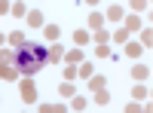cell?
Segmentation results:
<instances>
[{
    "mask_svg": "<svg viewBox=\"0 0 153 113\" xmlns=\"http://www.w3.org/2000/svg\"><path fill=\"white\" fill-rule=\"evenodd\" d=\"M49 61V52L43 46H34V43H22L19 52H16V64H19V73L31 77V73L43 70V64Z\"/></svg>",
    "mask_w": 153,
    "mask_h": 113,
    "instance_id": "1",
    "label": "cell"
},
{
    "mask_svg": "<svg viewBox=\"0 0 153 113\" xmlns=\"http://www.w3.org/2000/svg\"><path fill=\"white\" fill-rule=\"evenodd\" d=\"M0 77L3 80H16L19 77V64H16V52H9V49H0Z\"/></svg>",
    "mask_w": 153,
    "mask_h": 113,
    "instance_id": "2",
    "label": "cell"
},
{
    "mask_svg": "<svg viewBox=\"0 0 153 113\" xmlns=\"http://www.w3.org/2000/svg\"><path fill=\"white\" fill-rule=\"evenodd\" d=\"M19 89H22V98H25V104H31L34 98H37V86H34L31 80H25V83L19 86Z\"/></svg>",
    "mask_w": 153,
    "mask_h": 113,
    "instance_id": "3",
    "label": "cell"
},
{
    "mask_svg": "<svg viewBox=\"0 0 153 113\" xmlns=\"http://www.w3.org/2000/svg\"><path fill=\"white\" fill-rule=\"evenodd\" d=\"M132 73H135V80H147V77H150V70H147L144 64H135V70H132Z\"/></svg>",
    "mask_w": 153,
    "mask_h": 113,
    "instance_id": "4",
    "label": "cell"
},
{
    "mask_svg": "<svg viewBox=\"0 0 153 113\" xmlns=\"http://www.w3.org/2000/svg\"><path fill=\"white\" fill-rule=\"evenodd\" d=\"M89 24H92V28L98 31L101 24H104V16H98V12H92V16H89Z\"/></svg>",
    "mask_w": 153,
    "mask_h": 113,
    "instance_id": "5",
    "label": "cell"
},
{
    "mask_svg": "<svg viewBox=\"0 0 153 113\" xmlns=\"http://www.w3.org/2000/svg\"><path fill=\"white\" fill-rule=\"evenodd\" d=\"M28 21L34 24V28H40V24H43V16H40V12H28Z\"/></svg>",
    "mask_w": 153,
    "mask_h": 113,
    "instance_id": "6",
    "label": "cell"
},
{
    "mask_svg": "<svg viewBox=\"0 0 153 113\" xmlns=\"http://www.w3.org/2000/svg\"><path fill=\"white\" fill-rule=\"evenodd\" d=\"M107 18H110V21H120V18H123V9H120V6H110Z\"/></svg>",
    "mask_w": 153,
    "mask_h": 113,
    "instance_id": "7",
    "label": "cell"
},
{
    "mask_svg": "<svg viewBox=\"0 0 153 113\" xmlns=\"http://www.w3.org/2000/svg\"><path fill=\"white\" fill-rule=\"evenodd\" d=\"M61 55H65V52H61V46H52V49H49V61H58Z\"/></svg>",
    "mask_w": 153,
    "mask_h": 113,
    "instance_id": "8",
    "label": "cell"
},
{
    "mask_svg": "<svg viewBox=\"0 0 153 113\" xmlns=\"http://www.w3.org/2000/svg\"><path fill=\"white\" fill-rule=\"evenodd\" d=\"M65 58H68V61H71V64H74V61H83V52H80V49H74V52H68Z\"/></svg>",
    "mask_w": 153,
    "mask_h": 113,
    "instance_id": "9",
    "label": "cell"
},
{
    "mask_svg": "<svg viewBox=\"0 0 153 113\" xmlns=\"http://www.w3.org/2000/svg\"><path fill=\"white\" fill-rule=\"evenodd\" d=\"M126 52H129L132 58H138V55H141V46H135V43H129V46H126Z\"/></svg>",
    "mask_w": 153,
    "mask_h": 113,
    "instance_id": "10",
    "label": "cell"
},
{
    "mask_svg": "<svg viewBox=\"0 0 153 113\" xmlns=\"http://www.w3.org/2000/svg\"><path fill=\"white\" fill-rule=\"evenodd\" d=\"M89 86H92V89H104V80H101V77H92V80H89Z\"/></svg>",
    "mask_w": 153,
    "mask_h": 113,
    "instance_id": "11",
    "label": "cell"
},
{
    "mask_svg": "<svg viewBox=\"0 0 153 113\" xmlns=\"http://www.w3.org/2000/svg\"><path fill=\"white\" fill-rule=\"evenodd\" d=\"M95 95H98V104H107V101H110V98H107V92H104V89H95Z\"/></svg>",
    "mask_w": 153,
    "mask_h": 113,
    "instance_id": "12",
    "label": "cell"
},
{
    "mask_svg": "<svg viewBox=\"0 0 153 113\" xmlns=\"http://www.w3.org/2000/svg\"><path fill=\"white\" fill-rule=\"evenodd\" d=\"M138 24H141V21H138V18H135V16H132V18H129V21H126V31H138Z\"/></svg>",
    "mask_w": 153,
    "mask_h": 113,
    "instance_id": "13",
    "label": "cell"
},
{
    "mask_svg": "<svg viewBox=\"0 0 153 113\" xmlns=\"http://www.w3.org/2000/svg\"><path fill=\"white\" fill-rule=\"evenodd\" d=\"M46 37H49V40H55V37H58V28H55V24H49V28H46Z\"/></svg>",
    "mask_w": 153,
    "mask_h": 113,
    "instance_id": "14",
    "label": "cell"
},
{
    "mask_svg": "<svg viewBox=\"0 0 153 113\" xmlns=\"http://www.w3.org/2000/svg\"><path fill=\"white\" fill-rule=\"evenodd\" d=\"M9 43H12V46H22V43H25V37H22V34H12V37H9Z\"/></svg>",
    "mask_w": 153,
    "mask_h": 113,
    "instance_id": "15",
    "label": "cell"
},
{
    "mask_svg": "<svg viewBox=\"0 0 153 113\" xmlns=\"http://www.w3.org/2000/svg\"><path fill=\"white\" fill-rule=\"evenodd\" d=\"M74 40H76V43H86L89 37H86V31H76V34H74Z\"/></svg>",
    "mask_w": 153,
    "mask_h": 113,
    "instance_id": "16",
    "label": "cell"
},
{
    "mask_svg": "<svg viewBox=\"0 0 153 113\" xmlns=\"http://www.w3.org/2000/svg\"><path fill=\"white\" fill-rule=\"evenodd\" d=\"M147 6V0H132V9H144Z\"/></svg>",
    "mask_w": 153,
    "mask_h": 113,
    "instance_id": "17",
    "label": "cell"
},
{
    "mask_svg": "<svg viewBox=\"0 0 153 113\" xmlns=\"http://www.w3.org/2000/svg\"><path fill=\"white\" fill-rule=\"evenodd\" d=\"M9 9V3H6V0H0V12H6Z\"/></svg>",
    "mask_w": 153,
    "mask_h": 113,
    "instance_id": "18",
    "label": "cell"
},
{
    "mask_svg": "<svg viewBox=\"0 0 153 113\" xmlns=\"http://www.w3.org/2000/svg\"><path fill=\"white\" fill-rule=\"evenodd\" d=\"M86 3H92V6H95V3H98V0H86Z\"/></svg>",
    "mask_w": 153,
    "mask_h": 113,
    "instance_id": "19",
    "label": "cell"
}]
</instances>
